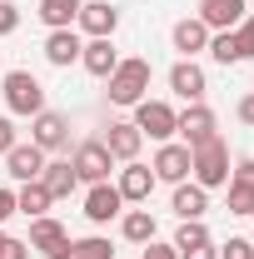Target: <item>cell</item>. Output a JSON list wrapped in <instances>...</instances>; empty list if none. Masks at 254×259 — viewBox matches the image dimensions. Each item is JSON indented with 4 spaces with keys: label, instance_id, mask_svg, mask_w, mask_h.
Instances as JSON below:
<instances>
[{
    "label": "cell",
    "instance_id": "44dd1931",
    "mask_svg": "<svg viewBox=\"0 0 254 259\" xmlns=\"http://www.w3.org/2000/svg\"><path fill=\"white\" fill-rule=\"evenodd\" d=\"M170 90L185 100V105H194V100H204V70L194 60H180L175 70H170Z\"/></svg>",
    "mask_w": 254,
    "mask_h": 259
},
{
    "label": "cell",
    "instance_id": "8992f818",
    "mask_svg": "<svg viewBox=\"0 0 254 259\" xmlns=\"http://www.w3.org/2000/svg\"><path fill=\"white\" fill-rule=\"evenodd\" d=\"M70 164H75V180H80V185H105L110 169H115V155H110L100 140H85V145L75 150V160H70Z\"/></svg>",
    "mask_w": 254,
    "mask_h": 259
},
{
    "label": "cell",
    "instance_id": "cb8c5ba5",
    "mask_svg": "<svg viewBox=\"0 0 254 259\" xmlns=\"http://www.w3.org/2000/svg\"><path fill=\"white\" fill-rule=\"evenodd\" d=\"M155 214H150V209H125V214H120V234H125L130 244H150V239H155Z\"/></svg>",
    "mask_w": 254,
    "mask_h": 259
},
{
    "label": "cell",
    "instance_id": "f546056e",
    "mask_svg": "<svg viewBox=\"0 0 254 259\" xmlns=\"http://www.w3.org/2000/svg\"><path fill=\"white\" fill-rule=\"evenodd\" d=\"M0 259H30V244H25V239H15V234H5V229H0Z\"/></svg>",
    "mask_w": 254,
    "mask_h": 259
},
{
    "label": "cell",
    "instance_id": "d590c367",
    "mask_svg": "<svg viewBox=\"0 0 254 259\" xmlns=\"http://www.w3.org/2000/svg\"><path fill=\"white\" fill-rule=\"evenodd\" d=\"M180 259H220V244H199V249H185Z\"/></svg>",
    "mask_w": 254,
    "mask_h": 259
},
{
    "label": "cell",
    "instance_id": "9c48e42d",
    "mask_svg": "<svg viewBox=\"0 0 254 259\" xmlns=\"http://www.w3.org/2000/svg\"><path fill=\"white\" fill-rule=\"evenodd\" d=\"M155 180H164V185H185L190 180V145H180V140H164L155 150Z\"/></svg>",
    "mask_w": 254,
    "mask_h": 259
},
{
    "label": "cell",
    "instance_id": "4fadbf2b",
    "mask_svg": "<svg viewBox=\"0 0 254 259\" xmlns=\"http://www.w3.org/2000/svg\"><path fill=\"white\" fill-rule=\"evenodd\" d=\"M100 145H105V150H110L115 160L125 164V160H140V145H145V135L130 125V120H115V125L100 135Z\"/></svg>",
    "mask_w": 254,
    "mask_h": 259
},
{
    "label": "cell",
    "instance_id": "ba28073f",
    "mask_svg": "<svg viewBox=\"0 0 254 259\" xmlns=\"http://www.w3.org/2000/svg\"><path fill=\"white\" fill-rule=\"evenodd\" d=\"M30 145H40L45 155H50V150H65V145H70V115L40 110V115L30 120Z\"/></svg>",
    "mask_w": 254,
    "mask_h": 259
},
{
    "label": "cell",
    "instance_id": "d6a6232c",
    "mask_svg": "<svg viewBox=\"0 0 254 259\" xmlns=\"http://www.w3.org/2000/svg\"><path fill=\"white\" fill-rule=\"evenodd\" d=\"M140 259H180V249H175V244H159V239H150Z\"/></svg>",
    "mask_w": 254,
    "mask_h": 259
},
{
    "label": "cell",
    "instance_id": "74e56055",
    "mask_svg": "<svg viewBox=\"0 0 254 259\" xmlns=\"http://www.w3.org/2000/svg\"><path fill=\"white\" fill-rule=\"evenodd\" d=\"M249 220H254V214H249Z\"/></svg>",
    "mask_w": 254,
    "mask_h": 259
},
{
    "label": "cell",
    "instance_id": "3957f363",
    "mask_svg": "<svg viewBox=\"0 0 254 259\" xmlns=\"http://www.w3.org/2000/svg\"><path fill=\"white\" fill-rule=\"evenodd\" d=\"M5 105H10V115L35 120V115L45 110V85L35 80L30 70H10V75H5Z\"/></svg>",
    "mask_w": 254,
    "mask_h": 259
},
{
    "label": "cell",
    "instance_id": "8d00e7d4",
    "mask_svg": "<svg viewBox=\"0 0 254 259\" xmlns=\"http://www.w3.org/2000/svg\"><path fill=\"white\" fill-rule=\"evenodd\" d=\"M234 30L244 35V45H249V55H254V15H244V20H239V25H234Z\"/></svg>",
    "mask_w": 254,
    "mask_h": 259
},
{
    "label": "cell",
    "instance_id": "d4e9b609",
    "mask_svg": "<svg viewBox=\"0 0 254 259\" xmlns=\"http://www.w3.org/2000/svg\"><path fill=\"white\" fill-rule=\"evenodd\" d=\"M50 204H55V199L45 194V185H40V180H30V185H20V190H15V214H30V220H40Z\"/></svg>",
    "mask_w": 254,
    "mask_h": 259
},
{
    "label": "cell",
    "instance_id": "8fae6325",
    "mask_svg": "<svg viewBox=\"0 0 254 259\" xmlns=\"http://www.w3.org/2000/svg\"><path fill=\"white\" fill-rule=\"evenodd\" d=\"M155 169L150 164H140V160H125V169H120V180H115V190H120V199L125 204H145L150 194H155Z\"/></svg>",
    "mask_w": 254,
    "mask_h": 259
},
{
    "label": "cell",
    "instance_id": "603a6c76",
    "mask_svg": "<svg viewBox=\"0 0 254 259\" xmlns=\"http://www.w3.org/2000/svg\"><path fill=\"white\" fill-rule=\"evenodd\" d=\"M170 209H175L180 220H204V209H209V190H199L194 180H185V185H175Z\"/></svg>",
    "mask_w": 254,
    "mask_h": 259
},
{
    "label": "cell",
    "instance_id": "e0dca14e",
    "mask_svg": "<svg viewBox=\"0 0 254 259\" xmlns=\"http://www.w3.org/2000/svg\"><path fill=\"white\" fill-rule=\"evenodd\" d=\"M170 40H175L180 60H194L199 50H209V25H204L199 15H190V20H180V25L170 30Z\"/></svg>",
    "mask_w": 254,
    "mask_h": 259
},
{
    "label": "cell",
    "instance_id": "9a60e30c",
    "mask_svg": "<svg viewBox=\"0 0 254 259\" xmlns=\"http://www.w3.org/2000/svg\"><path fill=\"white\" fill-rule=\"evenodd\" d=\"M229 214H254V160L229 169Z\"/></svg>",
    "mask_w": 254,
    "mask_h": 259
},
{
    "label": "cell",
    "instance_id": "5b68a950",
    "mask_svg": "<svg viewBox=\"0 0 254 259\" xmlns=\"http://www.w3.org/2000/svg\"><path fill=\"white\" fill-rule=\"evenodd\" d=\"M175 135H180V145H204V140H215V110L204 105V100H194L185 105L180 115H175Z\"/></svg>",
    "mask_w": 254,
    "mask_h": 259
},
{
    "label": "cell",
    "instance_id": "4dcf8cb0",
    "mask_svg": "<svg viewBox=\"0 0 254 259\" xmlns=\"http://www.w3.org/2000/svg\"><path fill=\"white\" fill-rule=\"evenodd\" d=\"M15 30H20V10H15L10 0H0V40H5V35H15Z\"/></svg>",
    "mask_w": 254,
    "mask_h": 259
},
{
    "label": "cell",
    "instance_id": "30bf717a",
    "mask_svg": "<svg viewBox=\"0 0 254 259\" xmlns=\"http://www.w3.org/2000/svg\"><path fill=\"white\" fill-rule=\"evenodd\" d=\"M75 25L90 35V40H110V35L120 30V10H115L110 0H85L80 15H75Z\"/></svg>",
    "mask_w": 254,
    "mask_h": 259
},
{
    "label": "cell",
    "instance_id": "7c38bea8",
    "mask_svg": "<svg viewBox=\"0 0 254 259\" xmlns=\"http://www.w3.org/2000/svg\"><path fill=\"white\" fill-rule=\"evenodd\" d=\"M120 214H125V199H120V190H115L110 180L85 190V220H90V225H110V220H120Z\"/></svg>",
    "mask_w": 254,
    "mask_h": 259
},
{
    "label": "cell",
    "instance_id": "484cf974",
    "mask_svg": "<svg viewBox=\"0 0 254 259\" xmlns=\"http://www.w3.org/2000/svg\"><path fill=\"white\" fill-rule=\"evenodd\" d=\"M80 5H85V0H40V20H45L50 30H70L75 15H80Z\"/></svg>",
    "mask_w": 254,
    "mask_h": 259
},
{
    "label": "cell",
    "instance_id": "2e32d148",
    "mask_svg": "<svg viewBox=\"0 0 254 259\" xmlns=\"http://www.w3.org/2000/svg\"><path fill=\"white\" fill-rule=\"evenodd\" d=\"M40 169H45V150H40V145H15V150L5 155V175L20 180V185L40 180Z\"/></svg>",
    "mask_w": 254,
    "mask_h": 259
},
{
    "label": "cell",
    "instance_id": "d6986e66",
    "mask_svg": "<svg viewBox=\"0 0 254 259\" xmlns=\"http://www.w3.org/2000/svg\"><path fill=\"white\" fill-rule=\"evenodd\" d=\"M80 65H85L95 80H110V75H115V65H120V50H115L110 40H85V50H80Z\"/></svg>",
    "mask_w": 254,
    "mask_h": 259
},
{
    "label": "cell",
    "instance_id": "ac0fdd59",
    "mask_svg": "<svg viewBox=\"0 0 254 259\" xmlns=\"http://www.w3.org/2000/svg\"><path fill=\"white\" fill-rule=\"evenodd\" d=\"M40 185H45V194H50V199H70V194L80 190V180H75V164H70V160H45V169H40Z\"/></svg>",
    "mask_w": 254,
    "mask_h": 259
},
{
    "label": "cell",
    "instance_id": "7402d4cb",
    "mask_svg": "<svg viewBox=\"0 0 254 259\" xmlns=\"http://www.w3.org/2000/svg\"><path fill=\"white\" fill-rule=\"evenodd\" d=\"M209 55H215L220 65H244V60H254L239 30H209Z\"/></svg>",
    "mask_w": 254,
    "mask_h": 259
},
{
    "label": "cell",
    "instance_id": "1f68e13d",
    "mask_svg": "<svg viewBox=\"0 0 254 259\" xmlns=\"http://www.w3.org/2000/svg\"><path fill=\"white\" fill-rule=\"evenodd\" d=\"M15 145H20V135H15V120H10V115H0V160H5Z\"/></svg>",
    "mask_w": 254,
    "mask_h": 259
},
{
    "label": "cell",
    "instance_id": "5bb4252c",
    "mask_svg": "<svg viewBox=\"0 0 254 259\" xmlns=\"http://www.w3.org/2000/svg\"><path fill=\"white\" fill-rule=\"evenodd\" d=\"M80 50H85V40H80L75 25H70V30H50V35H45V60L55 65V70H70V65L80 60Z\"/></svg>",
    "mask_w": 254,
    "mask_h": 259
},
{
    "label": "cell",
    "instance_id": "e575fe53",
    "mask_svg": "<svg viewBox=\"0 0 254 259\" xmlns=\"http://www.w3.org/2000/svg\"><path fill=\"white\" fill-rule=\"evenodd\" d=\"M10 214H15V190H0V229H5Z\"/></svg>",
    "mask_w": 254,
    "mask_h": 259
},
{
    "label": "cell",
    "instance_id": "4316f807",
    "mask_svg": "<svg viewBox=\"0 0 254 259\" xmlns=\"http://www.w3.org/2000/svg\"><path fill=\"white\" fill-rule=\"evenodd\" d=\"M65 259H115V244L100 239V234H85V239H70Z\"/></svg>",
    "mask_w": 254,
    "mask_h": 259
},
{
    "label": "cell",
    "instance_id": "52a82bcc",
    "mask_svg": "<svg viewBox=\"0 0 254 259\" xmlns=\"http://www.w3.org/2000/svg\"><path fill=\"white\" fill-rule=\"evenodd\" d=\"M30 244L35 254L45 259H65V249H70V229L60 225V220H50V214H40V220H30Z\"/></svg>",
    "mask_w": 254,
    "mask_h": 259
},
{
    "label": "cell",
    "instance_id": "ffe728a7",
    "mask_svg": "<svg viewBox=\"0 0 254 259\" xmlns=\"http://www.w3.org/2000/svg\"><path fill=\"white\" fill-rule=\"evenodd\" d=\"M199 20L209 30H234L244 20V0H199Z\"/></svg>",
    "mask_w": 254,
    "mask_h": 259
},
{
    "label": "cell",
    "instance_id": "277c9868",
    "mask_svg": "<svg viewBox=\"0 0 254 259\" xmlns=\"http://www.w3.org/2000/svg\"><path fill=\"white\" fill-rule=\"evenodd\" d=\"M175 115H180V110H170L164 100L145 95L140 105H135V120H130V125L140 130L145 140H159V145H164V140H175Z\"/></svg>",
    "mask_w": 254,
    "mask_h": 259
},
{
    "label": "cell",
    "instance_id": "6da1fadb",
    "mask_svg": "<svg viewBox=\"0 0 254 259\" xmlns=\"http://www.w3.org/2000/svg\"><path fill=\"white\" fill-rule=\"evenodd\" d=\"M190 180L199 185V190H220V185H229V145H224L220 135L190 150Z\"/></svg>",
    "mask_w": 254,
    "mask_h": 259
},
{
    "label": "cell",
    "instance_id": "7a4b0ae2",
    "mask_svg": "<svg viewBox=\"0 0 254 259\" xmlns=\"http://www.w3.org/2000/svg\"><path fill=\"white\" fill-rule=\"evenodd\" d=\"M105 85H110V105L135 110V105L145 100V90H150V60H140V55L120 60V65H115V75H110Z\"/></svg>",
    "mask_w": 254,
    "mask_h": 259
},
{
    "label": "cell",
    "instance_id": "836d02e7",
    "mask_svg": "<svg viewBox=\"0 0 254 259\" xmlns=\"http://www.w3.org/2000/svg\"><path fill=\"white\" fill-rule=\"evenodd\" d=\"M234 115H239V125H249V130H254V90H249V95H239Z\"/></svg>",
    "mask_w": 254,
    "mask_h": 259
},
{
    "label": "cell",
    "instance_id": "83f0119b",
    "mask_svg": "<svg viewBox=\"0 0 254 259\" xmlns=\"http://www.w3.org/2000/svg\"><path fill=\"white\" fill-rule=\"evenodd\" d=\"M199 244H215V239H209V229H204V220H180V234H175V249L185 254V249H199Z\"/></svg>",
    "mask_w": 254,
    "mask_h": 259
},
{
    "label": "cell",
    "instance_id": "f1b7e54d",
    "mask_svg": "<svg viewBox=\"0 0 254 259\" xmlns=\"http://www.w3.org/2000/svg\"><path fill=\"white\" fill-rule=\"evenodd\" d=\"M220 259H254V239H244V234H229L220 244Z\"/></svg>",
    "mask_w": 254,
    "mask_h": 259
}]
</instances>
